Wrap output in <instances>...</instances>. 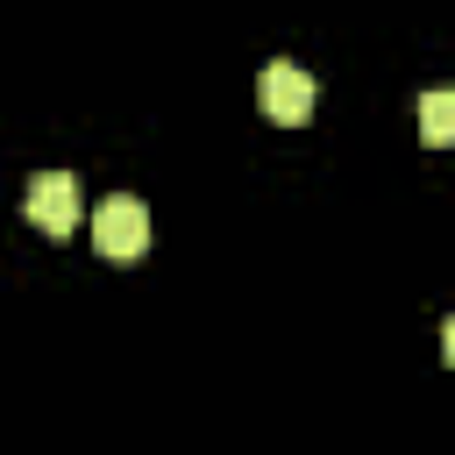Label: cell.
I'll return each mask as SVG.
<instances>
[{"label": "cell", "instance_id": "6da1fadb", "mask_svg": "<svg viewBox=\"0 0 455 455\" xmlns=\"http://www.w3.org/2000/svg\"><path fill=\"white\" fill-rule=\"evenodd\" d=\"M92 242H100V256H107V263L142 256V249H149V206H142L135 192L100 199V213H92Z\"/></svg>", "mask_w": 455, "mask_h": 455}, {"label": "cell", "instance_id": "7a4b0ae2", "mask_svg": "<svg viewBox=\"0 0 455 455\" xmlns=\"http://www.w3.org/2000/svg\"><path fill=\"white\" fill-rule=\"evenodd\" d=\"M21 213H28L43 235L64 242V235L78 228V178H71V171H36L28 192H21Z\"/></svg>", "mask_w": 455, "mask_h": 455}, {"label": "cell", "instance_id": "3957f363", "mask_svg": "<svg viewBox=\"0 0 455 455\" xmlns=\"http://www.w3.org/2000/svg\"><path fill=\"white\" fill-rule=\"evenodd\" d=\"M256 100H263V114L277 121V128H299V121H313V78L299 71V64H270L263 78H256Z\"/></svg>", "mask_w": 455, "mask_h": 455}, {"label": "cell", "instance_id": "277c9868", "mask_svg": "<svg viewBox=\"0 0 455 455\" xmlns=\"http://www.w3.org/2000/svg\"><path fill=\"white\" fill-rule=\"evenodd\" d=\"M419 135L427 142H448L455 135V92H427L419 100Z\"/></svg>", "mask_w": 455, "mask_h": 455}]
</instances>
